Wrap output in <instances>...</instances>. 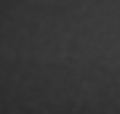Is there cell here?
I'll use <instances>...</instances> for the list:
<instances>
[]
</instances>
